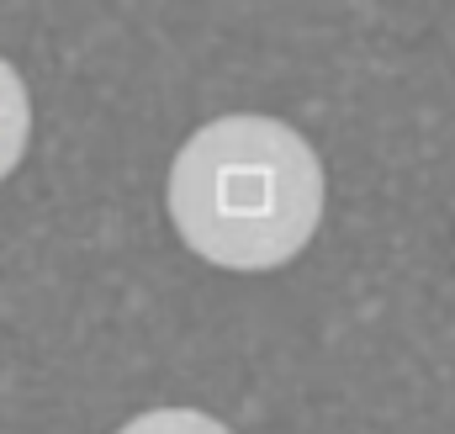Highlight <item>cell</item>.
<instances>
[{"mask_svg":"<svg viewBox=\"0 0 455 434\" xmlns=\"http://www.w3.org/2000/svg\"><path fill=\"white\" fill-rule=\"evenodd\" d=\"M170 217L202 260L223 270H275L318 233L323 165L297 127L233 111L196 127L175 154Z\"/></svg>","mask_w":455,"mask_h":434,"instance_id":"cell-1","label":"cell"},{"mask_svg":"<svg viewBox=\"0 0 455 434\" xmlns=\"http://www.w3.org/2000/svg\"><path fill=\"white\" fill-rule=\"evenodd\" d=\"M27 138H32V101H27V85H21V75L0 59V181L21 165Z\"/></svg>","mask_w":455,"mask_h":434,"instance_id":"cell-2","label":"cell"},{"mask_svg":"<svg viewBox=\"0 0 455 434\" xmlns=\"http://www.w3.org/2000/svg\"><path fill=\"white\" fill-rule=\"evenodd\" d=\"M116 434H228V424L196 414V408H154V414H138L132 424H122Z\"/></svg>","mask_w":455,"mask_h":434,"instance_id":"cell-3","label":"cell"}]
</instances>
